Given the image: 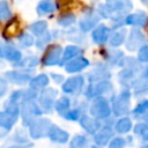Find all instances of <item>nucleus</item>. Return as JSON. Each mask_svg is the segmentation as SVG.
<instances>
[{"label":"nucleus","instance_id":"obj_50","mask_svg":"<svg viewBox=\"0 0 148 148\" xmlns=\"http://www.w3.org/2000/svg\"><path fill=\"white\" fill-rule=\"evenodd\" d=\"M90 148H105V147H101V146H96V145H94V143H92V145L90 146Z\"/></svg>","mask_w":148,"mask_h":148},{"label":"nucleus","instance_id":"obj_34","mask_svg":"<svg viewBox=\"0 0 148 148\" xmlns=\"http://www.w3.org/2000/svg\"><path fill=\"white\" fill-rule=\"evenodd\" d=\"M91 141L87 134H75L68 142V148H90Z\"/></svg>","mask_w":148,"mask_h":148},{"label":"nucleus","instance_id":"obj_23","mask_svg":"<svg viewBox=\"0 0 148 148\" xmlns=\"http://www.w3.org/2000/svg\"><path fill=\"white\" fill-rule=\"evenodd\" d=\"M18 118H20L18 116L9 113L5 110L0 111V131L2 132L3 136H7V134L14 128Z\"/></svg>","mask_w":148,"mask_h":148},{"label":"nucleus","instance_id":"obj_31","mask_svg":"<svg viewBox=\"0 0 148 148\" xmlns=\"http://www.w3.org/2000/svg\"><path fill=\"white\" fill-rule=\"evenodd\" d=\"M147 87H148V65H143L141 71L138 73L135 79L132 81L130 89L134 91V90H140Z\"/></svg>","mask_w":148,"mask_h":148},{"label":"nucleus","instance_id":"obj_45","mask_svg":"<svg viewBox=\"0 0 148 148\" xmlns=\"http://www.w3.org/2000/svg\"><path fill=\"white\" fill-rule=\"evenodd\" d=\"M50 79L56 83V84H62L64 83V81L66 80V77L62 75V74H60V73H54V72H52V73H50Z\"/></svg>","mask_w":148,"mask_h":148},{"label":"nucleus","instance_id":"obj_49","mask_svg":"<svg viewBox=\"0 0 148 148\" xmlns=\"http://www.w3.org/2000/svg\"><path fill=\"white\" fill-rule=\"evenodd\" d=\"M140 148H148V142H145V143H142V145L140 146Z\"/></svg>","mask_w":148,"mask_h":148},{"label":"nucleus","instance_id":"obj_11","mask_svg":"<svg viewBox=\"0 0 148 148\" xmlns=\"http://www.w3.org/2000/svg\"><path fill=\"white\" fill-rule=\"evenodd\" d=\"M23 57L22 51L17 49L13 42L0 39V60H6L15 65L21 61Z\"/></svg>","mask_w":148,"mask_h":148},{"label":"nucleus","instance_id":"obj_15","mask_svg":"<svg viewBox=\"0 0 148 148\" xmlns=\"http://www.w3.org/2000/svg\"><path fill=\"white\" fill-rule=\"evenodd\" d=\"M102 56H103L104 62H106L110 67H120V68L123 67L126 58L124 51L119 49H112V47L103 50Z\"/></svg>","mask_w":148,"mask_h":148},{"label":"nucleus","instance_id":"obj_6","mask_svg":"<svg viewBox=\"0 0 148 148\" xmlns=\"http://www.w3.org/2000/svg\"><path fill=\"white\" fill-rule=\"evenodd\" d=\"M43 111L37 103V101H28L21 104V112L20 118L22 120V126L28 127L34 120L39 117H43Z\"/></svg>","mask_w":148,"mask_h":148},{"label":"nucleus","instance_id":"obj_1","mask_svg":"<svg viewBox=\"0 0 148 148\" xmlns=\"http://www.w3.org/2000/svg\"><path fill=\"white\" fill-rule=\"evenodd\" d=\"M132 97H133V91L130 88H121L118 92H113L110 96L112 114L114 118H120L131 114Z\"/></svg>","mask_w":148,"mask_h":148},{"label":"nucleus","instance_id":"obj_7","mask_svg":"<svg viewBox=\"0 0 148 148\" xmlns=\"http://www.w3.org/2000/svg\"><path fill=\"white\" fill-rule=\"evenodd\" d=\"M101 17L98 13L96 12V8H86V10L82 12V15L77 22V28L82 34H88L91 32L99 23H101Z\"/></svg>","mask_w":148,"mask_h":148},{"label":"nucleus","instance_id":"obj_47","mask_svg":"<svg viewBox=\"0 0 148 148\" xmlns=\"http://www.w3.org/2000/svg\"><path fill=\"white\" fill-rule=\"evenodd\" d=\"M133 96L138 97V98H147V96H148V87L143 88V89H140V90H134L133 91Z\"/></svg>","mask_w":148,"mask_h":148},{"label":"nucleus","instance_id":"obj_30","mask_svg":"<svg viewBox=\"0 0 148 148\" xmlns=\"http://www.w3.org/2000/svg\"><path fill=\"white\" fill-rule=\"evenodd\" d=\"M50 75L45 74V73H39L37 75H34L28 84V87L37 92L42 91L43 89L47 88L49 84H50Z\"/></svg>","mask_w":148,"mask_h":148},{"label":"nucleus","instance_id":"obj_46","mask_svg":"<svg viewBox=\"0 0 148 148\" xmlns=\"http://www.w3.org/2000/svg\"><path fill=\"white\" fill-rule=\"evenodd\" d=\"M8 92V82L5 80L3 76H0V98L5 97Z\"/></svg>","mask_w":148,"mask_h":148},{"label":"nucleus","instance_id":"obj_35","mask_svg":"<svg viewBox=\"0 0 148 148\" xmlns=\"http://www.w3.org/2000/svg\"><path fill=\"white\" fill-rule=\"evenodd\" d=\"M28 31L35 37H39L42 35H44L45 32L49 31V23L45 21V20H38V21H35L32 23L29 24L28 27Z\"/></svg>","mask_w":148,"mask_h":148},{"label":"nucleus","instance_id":"obj_33","mask_svg":"<svg viewBox=\"0 0 148 148\" xmlns=\"http://www.w3.org/2000/svg\"><path fill=\"white\" fill-rule=\"evenodd\" d=\"M40 64V58H38L35 54H29L22 58L21 61L13 65L14 68L18 69H27V71H35V68Z\"/></svg>","mask_w":148,"mask_h":148},{"label":"nucleus","instance_id":"obj_28","mask_svg":"<svg viewBox=\"0 0 148 148\" xmlns=\"http://www.w3.org/2000/svg\"><path fill=\"white\" fill-rule=\"evenodd\" d=\"M73 105H74V103L72 101V97L64 94L60 97H58V99L56 102V105H54V111L64 119L66 117V114L71 111Z\"/></svg>","mask_w":148,"mask_h":148},{"label":"nucleus","instance_id":"obj_41","mask_svg":"<svg viewBox=\"0 0 148 148\" xmlns=\"http://www.w3.org/2000/svg\"><path fill=\"white\" fill-rule=\"evenodd\" d=\"M126 146H127V143H126L125 136L116 135V136L110 141V143L108 145L106 148H125Z\"/></svg>","mask_w":148,"mask_h":148},{"label":"nucleus","instance_id":"obj_12","mask_svg":"<svg viewBox=\"0 0 148 148\" xmlns=\"http://www.w3.org/2000/svg\"><path fill=\"white\" fill-rule=\"evenodd\" d=\"M88 83H95L104 80H111L112 72L110 69V66L104 61H98L95 64V66L87 72L84 75Z\"/></svg>","mask_w":148,"mask_h":148},{"label":"nucleus","instance_id":"obj_10","mask_svg":"<svg viewBox=\"0 0 148 148\" xmlns=\"http://www.w3.org/2000/svg\"><path fill=\"white\" fill-rule=\"evenodd\" d=\"M34 72L35 71L13 68V69L3 72L2 76L5 77V80L8 83L15 84V86H18V87H23V86H28L29 84L31 77L34 76Z\"/></svg>","mask_w":148,"mask_h":148},{"label":"nucleus","instance_id":"obj_14","mask_svg":"<svg viewBox=\"0 0 148 148\" xmlns=\"http://www.w3.org/2000/svg\"><path fill=\"white\" fill-rule=\"evenodd\" d=\"M147 36L139 28H131L125 42V49L128 52H138L145 44H147Z\"/></svg>","mask_w":148,"mask_h":148},{"label":"nucleus","instance_id":"obj_16","mask_svg":"<svg viewBox=\"0 0 148 148\" xmlns=\"http://www.w3.org/2000/svg\"><path fill=\"white\" fill-rule=\"evenodd\" d=\"M79 125H80V127L84 131V133H86L87 135H89V136L92 138V136L102 128L103 123H102L101 120H98V119L91 117V116L87 112V113L82 114V117L80 118Z\"/></svg>","mask_w":148,"mask_h":148},{"label":"nucleus","instance_id":"obj_48","mask_svg":"<svg viewBox=\"0 0 148 148\" xmlns=\"http://www.w3.org/2000/svg\"><path fill=\"white\" fill-rule=\"evenodd\" d=\"M0 148H21V147H18L17 145H15V143H13V142L8 141V142L3 143V145H2Z\"/></svg>","mask_w":148,"mask_h":148},{"label":"nucleus","instance_id":"obj_3","mask_svg":"<svg viewBox=\"0 0 148 148\" xmlns=\"http://www.w3.org/2000/svg\"><path fill=\"white\" fill-rule=\"evenodd\" d=\"M88 112L91 117L101 120L102 123L111 119L112 116V109L109 97H97L89 103Z\"/></svg>","mask_w":148,"mask_h":148},{"label":"nucleus","instance_id":"obj_4","mask_svg":"<svg viewBox=\"0 0 148 148\" xmlns=\"http://www.w3.org/2000/svg\"><path fill=\"white\" fill-rule=\"evenodd\" d=\"M86 76L82 74H75L69 76L61 84V91L71 97H77L83 94L86 88Z\"/></svg>","mask_w":148,"mask_h":148},{"label":"nucleus","instance_id":"obj_17","mask_svg":"<svg viewBox=\"0 0 148 148\" xmlns=\"http://www.w3.org/2000/svg\"><path fill=\"white\" fill-rule=\"evenodd\" d=\"M104 3L110 8L113 15L126 16L127 14L132 13L133 9L132 0H105Z\"/></svg>","mask_w":148,"mask_h":148},{"label":"nucleus","instance_id":"obj_18","mask_svg":"<svg viewBox=\"0 0 148 148\" xmlns=\"http://www.w3.org/2000/svg\"><path fill=\"white\" fill-rule=\"evenodd\" d=\"M112 34V29L110 25H106L105 23H99L91 32V40L96 45H105L109 43L110 36Z\"/></svg>","mask_w":148,"mask_h":148},{"label":"nucleus","instance_id":"obj_9","mask_svg":"<svg viewBox=\"0 0 148 148\" xmlns=\"http://www.w3.org/2000/svg\"><path fill=\"white\" fill-rule=\"evenodd\" d=\"M52 125V121L47 117H39L36 120H34L28 127V133L31 140H39L47 138L49 130Z\"/></svg>","mask_w":148,"mask_h":148},{"label":"nucleus","instance_id":"obj_42","mask_svg":"<svg viewBox=\"0 0 148 148\" xmlns=\"http://www.w3.org/2000/svg\"><path fill=\"white\" fill-rule=\"evenodd\" d=\"M136 59L141 65H148V43L136 52Z\"/></svg>","mask_w":148,"mask_h":148},{"label":"nucleus","instance_id":"obj_24","mask_svg":"<svg viewBox=\"0 0 148 148\" xmlns=\"http://www.w3.org/2000/svg\"><path fill=\"white\" fill-rule=\"evenodd\" d=\"M133 118L132 117H128V116H125V117H120V118H117L114 119V123H113V130H114V133L117 135H127L131 131H133Z\"/></svg>","mask_w":148,"mask_h":148},{"label":"nucleus","instance_id":"obj_2","mask_svg":"<svg viewBox=\"0 0 148 148\" xmlns=\"http://www.w3.org/2000/svg\"><path fill=\"white\" fill-rule=\"evenodd\" d=\"M114 92L113 83L111 80H104L95 83H88L83 90V98L88 102L97 98V97H108Z\"/></svg>","mask_w":148,"mask_h":148},{"label":"nucleus","instance_id":"obj_5","mask_svg":"<svg viewBox=\"0 0 148 148\" xmlns=\"http://www.w3.org/2000/svg\"><path fill=\"white\" fill-rule=\"evenodd\" d=\"M59 90L52 87H47L38 92L37 103L39 104L44 114H51L54 111V105L58 99Z\"/></svg>","mask_w":148,"mask_h":148},{"label":"nucleus","instance_id":"obj_20","mask_svg":"<svg viewBox=\"0 0 148 148\" xmlns=\"http://www.w3.org/2000/svg\"><path fill=\"white\" fill-rule=\"evenodd\" d=\"M47 139L56 145H65V143L69 142L71 136H69V132H67L62 127L58 126L57 124L52 123V125L49 130V133H47Z\"/></svg>","mask_w":148,"mask_h":148},{"label":"nucleus","instance_id":"obj_26","mask_svg":"<svg viewBox=\"0 0 148 148\" xmlns=\"http://www.w3.org/2000/svg\"><path fill=\"white\" fill-rule=\"evenodd\" d=\"M132 118L136 121L148 123V98H141L131 111Z\"/></svg>","mask_w":148,"mask_h":148},{"label":"nucleus","instance_id":"obj_22","mask_svg":"<svg viewBox=\"0 0 148 148\" xmlns=\"http://www.w3.org/2000/svg\"><path fill=\"white\" fill-rule=\"evenodd\" d=\"M90 66V61L89 59H87L83 56H80L71 61H68L67 64L64 65V69L66 73L68 74H80L81 72H83L86 68H88Z\"/></svg>","mask_w":148,"mask_h":148},{"label":"nucleus","instance_id":"obj_43","mask_svg":"<svg viewBox=\"0 0 148 148\" xmlns=\"http://www.w3.org/2000/svg\"><path fill=\"white\" fill-rule=\"evenodd\" d=\"M8 99L13 103H16V104H22L23 102V88H20V89H15L10 92Z\"/></svg>","mask_w":148,"mask_h":148},{"label":"nucleus","instance_id":"obj_25","mask_svg":"<svg viewBox=\"0 0 148 148\" xmlns=\"http://www.w3.org/2000/svg\"><path fill=\"white\" fill-rule=\"evenodd\" d=\"M60 6L57 0H39L36 5V13L38 16H47L59 10Z\"/></svg>","mask_w":148,"mask_h":148},{"label":"nucleus","instance_id":"obj_32","mask_svg":"<svg viewBox=\"0 0 148 148\" xmlns=\"http://www.w3.org/2000/svg\"><path fill=\"white\" fill-rule=\"evenodd\" d=\"M127 34H128V31L126 30V28L112 30V34H111L109 43H108L109 47L118 49L121 45H125V42H126V38H127Z\"/></svg>","mask_w":148,"mask_h":148},{"label":"nucleus","instance_id":"obj_8","mask_svg":"<svg viewBox=\"0 0 148 148\" xmlns=\"http://www.w3.org/2000/svg\"><path fill=\"white\" fill-rule=\"evenodd\" d=\"M62 52H64V47L60 44H58V43L50 44L45 49L44 54L40 58V64L45 67L60 66L61 59H62Z\"/></svg>","mask_w":148,"mask_h":148},{"label":"nucleus","instance_id":"obj_13","mask_svg":"<svg viewBox=\"0 0 148 148\" xmlns=\"http://www.w3.org/2000/svg\"><path fill=\"white\" fill-rule=\"evenodd\" d=\"M113 123H114L113 118L103 123L102 128L91 138L94 145L101 146V147H108L110 141L116 136V133L113 130Z\"/></svg>","mask_w":148,"mask_h":148},{"label":"nucleus","instance_id":"obj_38","mask_svg":"<svg viewBox=\"0 0 148 148\" xmlns=\"http://www.w3.org/2000/svg\"><path fill=\"white\" fill-rule=\"evenodd\" d=\"M76 22V16L73 13H64L61 15H59L57 23L59 27L64 28V29H68L72 28Z\"/></svg>","mask_w":148,"mask_h":148},{"label":"nucleus","instance_id":"obj_37","mask_svg":"<svg viewBox=\"0 0 148 148\" xmlns=\"http://www.w3.org/2000/svg\"><path fill=\"white\" fill-rule=\"evenodd\" d=\"M52 40H54L53 31H50V30H49V31L45 32L44 35H42V36H39V37L36 38L35 46H36L37 50H39V51H45V49H46L50 44H52V43H51Z\"/></svg>","mask_w":148,"mask_h":148},{"label":"nucleus","instance_id":"obj_40","mask_svg":"<svg viewBox=\"0 0 148 148\" xmlns=\"http://www.w3.org/2000/svg\"><path fill=\"white\" fill-rule=\"evenodd\" d=\"M96 12L98 13L99 17L104 18V20H111V17L113 16L112 12L110 10V8L105 3H98L96 7Z\"/></svg>","mask_w":148,"mask_h":148},{"label":"nucleus","instance_id":"obj_36","mask_svg":"<svg viewBox=\"0 0 148 148\" xmlns=\"http://www.w3.org/2000/svg\"><path fill=\"white\" fill-rule=\"evenodd\" d=\"M36 38L29 31H21L16 36V44L20 49H30L35 45Z\"/></svg>","mask_w":148,"mask_h":148},{"label":"nucleus","instance_id":"obj_39","mask_svg":"<svg viewBox=\"0 0 148 148\" xmlns=\"http://www.w3.org/2000/svg\"><path fill=\"white\" fill-rule=\"evenodd\" d=\"M13 12L7 0H0V22H8L13 18Z\"/></svg>","mask_w":148,"mask_h":148},{"label":"nucleus","instance_id":"obj_19","mask_svg":"<svg viewBox=\"0 0 148 148\" xmlns=\"http://www.w3.org/2000/svg\"><path fill=\"white\" fill-rule=\"evenodd\" d=\"M9 141L17 145L21 148H31L34 147V143L29 136L28 130L27 127H17L14 130L13 134H10L9 136Z\"/></svg>","mask_w":148,"mask_h":148},{"label":"nucleus","instance_id":"obj_29","mask_svg":"<svg viewBox=\"0 0 148 148\" xmlns=\"http://www.w3.org/2000/svg\"><path fill=\"white\" fill-rule=\"evenodd\" d=\"M83 56V50L80 45L76 44H68L64 47V52H62V59H61V65L60 67H64L65 64H67L68 61Z\"/></svg>","mask_w":148,"mask_h":148},{"label":"nucleus","instance_id":"obj_44","mask_svg":"<svg viewBox=\"0 0 148 148\" xmlns=\"http://www.w3.org/2000/svg\"><path fill=\"white\" fill-rule=\"evenodd\" d=\"M148 130V123L146 121H138L136 124H134L133 126V134L134 135H138V136H142V134Z\"/></svg>","mask_w":148,"mask_h":148},{"label":"nucleus","instance_id":"obj_27","mask_svg":"<svg viewBox=\"0 0 148 148\" xmlns=\"http://www.w3.org/2000/svg\"><path fill=\"white\" fill-rule=\"evenodd\" d=\"M140 71L128 68V67H123L117 74V79H118V82L121 86V88H130L132 81L135 79V76L138 75V73Z\"/></svg>","mask_w":148,"mask_h":148},{"label":"nucleus","instance_id":"obj_21","mask_svg":"<svg viewBox=\"0 0 148 148\" xmlns=\"http://www.w3.org/2000/svg\"><path fill=\"white\" fill-rule=\"evenodd\" d=\"M125 25L132 28H147L148 27V14L143 10H136L125 16Z\"/></svg>","mask_w":148,"mask_h":148}]
</instances>
